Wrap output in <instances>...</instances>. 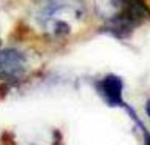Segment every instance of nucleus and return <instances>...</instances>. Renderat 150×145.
Listing matches in <instances>:
<instances>
[{"label": "nucleus", "mask_w": 150, "mask_h": 145, "mask_svg": "<svg viewBox=\"0 0 150 145\" xmlns=\"http://www.w3.org/2000/svg\"><path fill=\"white\" fill-rule=\"evenodd\" d=\"M96 92L103 96V99L109 106L112 107H125L123 98H122V92H123V82L119 76L115 74H108L101 80L96 82Z\"/></svg>", "instance_id": "f03ea898"}, {"label": "nucleus", "mask_w": 150, "mask_h": 145, "mask_svg": "<svg viewBox=\"0 0 150 145\" xmlns=\"http://www.w3.org/2000/svg\"><path fill=\"white\" fill-rule=\"evenodd\" d=\"M119 14L127 18L133 24H137L150 18V10L144 0H123V8Z\"/></svg>", "instance_id": "7ed1b4c3"}, {"label": "nucleus", "mask_w": 150, "mask_h": 145, "mask_svg": "<svg viewBox=\"0 0 150 145\" xmlns=\"http://www.w3.org/2000/svg\"><path fill=\"white\" fill-rule=\"evenodd\" d=\"M145 112H147V115L150 118V99H147V103H145Z\"/></svg>", "instance_id": "20e7f679"}, {"label": "nucleus", "mask_w": 150, "mask_h": 145, "mask_svg": "<svg viewBox=\"0 0 150 145\" xmlns=\"http://www.w3.org/2000/svg\"><path fill=\"white\" fill-rule=\"evenodd\" d=\"M27 71V57L18 49H0V80L16 82Z\"/></svg>", "instance_id": "f257e3e1"}]
</instances>
